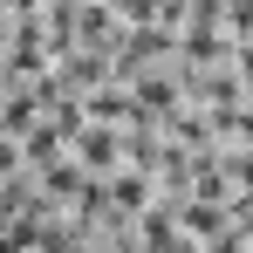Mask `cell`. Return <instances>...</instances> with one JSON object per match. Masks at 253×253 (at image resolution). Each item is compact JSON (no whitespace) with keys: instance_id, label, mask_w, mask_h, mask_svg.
<instances>
[{"instance_id":"cell-1","label":"cell","mask_w":253,"mask_h":253,"mask_svg":"<svg viewBox=\"0 0 253 253\" xmlns=\"http://www.w3.org/2000/svg\"><path fill=\"white\" fill-rule=\"evenodd\" d=\"M69 151H76V165L96 171V178H110L117 165H130V137H124V124H110V117H89V124L69 137Z\"/></svg>"}]
</instances>
